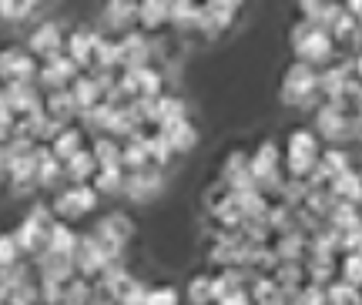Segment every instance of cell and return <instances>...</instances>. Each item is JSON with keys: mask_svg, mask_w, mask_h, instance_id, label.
Returning a JSON list of instances; mask_svg holds the SVG:
<instances>
[{"mask_svg": "<svg viewBox=\"0 0 362 305\" xmlns=\"http://www.w3.org/2000/svg\"><path fill=\"white\" fill-rule=\"evenodd\" d=\"M309 131L319 138L322 148H349L352 141L359 138V115H346L332 104H319L312 111Z\"/></svg>", "mask_w": 362, "mask_h": 305, "instance_id": "obj_1", "label": "cell"}, {"mask_svg": "<svg viewBox=\"0 0 362 305\" xmlns=\"http://www.w3.org/2000/svg\"><path fill=\"white\" fill-rule=\"evenodd\" d=\"M319 151H322V144L309 131V125L292 127L288 138H285V151H282V175L285 178L305 181L309 171L315 168V161H319Z\"/></svg>", "mask_w": 362, "mask_h": 305, "instance_id": "obj_2", "label": "cell"}, {"mask_svg": "<svg viewBox=\"0 0 362 305\" xmlns=\"http://www.w3.org/2000/svg\"><path fill=\"white\" fill-rule=\"evenodd\" d=\"M292 51H296V61L298 64H309V67H325V64H332L339 57V44L329 34H325L322 27H309L298 21L292 27Z\"/></svg>", "mask_w": 362, "mask_h": 305, "instance_id": "obj_3", "label": "cell"}, {"mask_svg": "<svg viewBox=\"0 0 362 305\" xmlns=\"http://www.w3.org/2000/svg\"><path fill=\"white\" fill-rule=\"evenodd\" d=\"M315 81H319V71L309 67V64L292 61L288 71L282 74V101L288 108H298V111H315L322 98L315 91Z\"/></svg>", "mask_w": 362, "mask_h": 305, "instance_id": "obj_4", "label": "cell"}, {"mask_svg": "<svg viewBox=\"0 0 362 305\" xmlns=\"http://www.w3.org/2000/svg\"><path fill=\"white\" fill-rule=\"evenodd\" d=\"M98 202H101V195L90 188V185H64V188L54 191L51 198V215L67 221V225H74L81 218H88L98 212Z\"/></svg>", "mask_w": 362, "mask_h": 305, "instance_id": "obj_5", "label": "cell"}, {"mask_svg": "<svg viewBox=\"0 0 362 305\" xmlns=\"http://www.w3.org/2000/svg\"><path fill=\"white\" fill-rule=\"evenodd\" d=\"M51 221H54L51 208H47V205H34V208L11 229L13 242H17V248H21L24 258H34V255L47 245V229H51Z\"/></svg>", "mask_w": 362, "mask_h": 305, "instance_id": "obj_6", "label": "cell"}, {"mask_svg": "<svg viewBox=\"0 0 362 305\" xmlns=\"http://www.w3.org/2000/svg\"><path fill=\"white\" fill-rule=\"evenodd\" d=\"M24 51L34 61H47L54 54H61L64 51V24H57V21H37V24L30 27V34H27Z\"/></svg>", "mask_w": 362, "mask_h": 305, "instance_id": "obj_7", "label": "cell"}, {"mask_svg": "<svg viewBox=\"0 0 362 305\" xmlns=\"http://www.w3.org/2000/svg\"><path fill=\"white\" fill-rule=\"evenodd\" d=\"M0 81H4V88L7 84H34L37 81V61L17 44L4 47L0 51Z\"/></svg>", "mask_w": 362, "mask_h": 305, "instance_id": "obj_8", "label": "cell"}, {"mask_svg": "<svg viewBox=\"0 0 362 305\" xmlns=\"http://www.w3.org/2000/svg\"><path fill=\"white\" fill-rule=\"evenodd\" d=\"M78 64L71 61L64 51L54 54V57H47V61H37V84L40 94H47V91H64L74 77H78Z\"/></svg>", "mask_w": 362, "mask_h": 305, "instance_id": "obj_9", "label": "cell"}, {"mask_svg": "<svg viewBox=\"0 0 362 305\" xmlns=\"http://www.w3.org/2000/svg\"><path fill=\"white\" fill-rule=\"evenodd\" d=\"M161 188H165V171L148 165V168H141V171H128V175H124L121 195H124L128 202L141 205V202H148V198H155Z\"/></svg>", "mask_w": 362, "mask_h": 305, "instance_id": "obj_10", "label": "cell"}, {"mask_svg": "<svg viewBox=\"0 0 362 305\" xmlns=\"http://www.w3.org/2000/svg\"><path fill=\"white\" fill-rule=\"evenodd\" d=\"M94 40H98V27L78 24L71 30H64V54L78 64L81 74H88L90 64H94Z\"/></svg>", "mask_w": 362, "mask_h": 305, "instance_id": "obj_11", "label": "cell"}, {"mask_svg": "<svg viewBox=\"0 0 362 305\" xmlns=\"http://www.w3.org/2000/svg\"><path fill=\"white\" fill-rule=\"evenodd\" d=\"M242 13V4H202V17H198V30L205 38H218L235 24V17Z\"/></svg>", "mask_w": 362, "mask_h": 305, "instance_id": "obj_12", "label": "cell"}, {"mask_svg": "<svg viewBox=\"0 0 362 305\" xmlns=\"http://www.w3.org/2000/svg\"><path fill=\"white\" fill-rule=\"evenodd\" d=\"M94 238H101V242H111L117 248H124L131 242V235H134V221H131L124 212H107L94 221V229H90Z\"/></svg>", "mask_w": 362, "mask_h": 305, "instance_id": "obj_13", "label": "cell"}, {"mask_svg": "<svg viewBox=\"0 0 362 305\" xmlns=\"http://www.w3.org/2000/svg\"><path fill=\"white\" fill-rule=\"evenodd\" d=\"M4 98H7V108H11L13 117H24V115H37L44 111V94H40L37 84H7Z\"/></svg>", "mask_w": 362, "mask_h": 305, "instance_id": "obj_14", "label": "cell"}, {"mask_svg": "<svg viewBox=\"0 0 362 305\" xmlns=\"http://www.w3.org/2000/svg\"><path fill=\"white\" fill-rule=\"evenodd\" d=\"M37 171H34V188H47V191H57L64 188V165L47 151V144H37Z\"/></svg>", "mask_w": 362, "mask_h": 305, "instance_id": "obj_15", "label": "cell"}, {"mask_svg": "<svg viewBox=\"0 0 362 305\" xmlns=\"http://www.w3.org/2000/svg\"><path fill=\"white\" fill-rule=\"evenodd\" d=\"M134 17H138V4H111V7H104L101 11V34L107 38H121V34H128L134 30Z\"/></svg>", "mask_w": 362, "mask_h": 305, "instance_id": "obj_16", "label": "cell"}, {"mask_svg": "<svg viewBox=\"0 0 362 305\" xmlns=\"http://www.w3.org/2000/svg\"><path fill=\"white\" fill-rule=\"evenodd\" d=\"M161 138L168 141L171 154H185L194 148V141H198V127H194L192 117H181V121H168V125L155 127Z\"/></svg>", "mask_w": 362, "mask_h": 305, "instance_id": "obj_17", "label": "cell"}, {"mask_svg": "<svg viewBox=\"0 0 362 305\" xmlns=\"http://www.w3.org/2000/svg\"><path fill=\"white\" fill-rule=\"evenodd\" d=\"M134 27H138L141 34H148V38H158L161 30H168V4H158V0L138 4Z\"/></svg>", "mask_w": 362, "mask_h": 305, "instance_id": "obj_18", "label": "cell"}, {"mask_svg": "<svg viewBox=\"0 0 362 305\" xmlns=\"http://www.w3.org/2000/svg\"><path fill=\"white\" fill-rule=\"evenodd\" d=\"M84 138H88V134H84L78 125H67L64 131H61V134H57V138L47 144V151H51L54 158H57V161L64 165L67 158H74L81 148H88V141H84Z\"/></svg>", "mask_w": 362, "mask_h": 305, "instance_id": "obj_19", "label": "cell"}, {"mask_svg": "<svg viewBox=\"0 0 362 305\" xmlns=\"http://www.w3.org/2000/svg\"><path fill=\"white\" fill-rule=\"evenodd\" d=\"M181 117H188V104L178 94L165 91L158 101H151V127H161V125H168V121H181Z\"/></svg>", "mask_w": 362, "mask_h": 305, "instance_id": "obj_20", "label": "cell"}, {"mask_svg": "<svg viewBox=\"0 0 362 305\" xmlns=\"http://www.w3.org/2000/svg\"><path fill=\"white\" fill-rule=\"evenodd\" d=\"M44 115L51 121H61V125H74L78 121V108L71 101V94L64 91H47L44 94Z\"/></svg>", "mask_w": 362, "mask_h": 305, "instance_id": "obj_21", "label": "cell"}, {"mask_svg": "<svg viewBox=\"0 0 362 305\" xmlns=\"http://www.w3.org/2000/svg\"><path fill=\"white\" fill-rule=\"evenodd\" d=\"M272 282H275L279 292L298 295V289L305 285V268H302V262H279L272 268Z\"/></svg>", "mask_w": 362, "mask_h": 305, "instance_id": "obj_22", "label": "cell"}, {"mask_svg": "<svg viewBox=\"0 0 362 305\" xmlns=\"http://www.w3.org/2000/svg\"><path fill=\"white\" fill-rule=\"evenodd\" d=\"M78 235L81 231L74 225H67L61 218H54L51 229H47V245L44 248H51V252H61V255H71L74 258V248H78Z\"/></svg>", "mask_w": 362, "mask_h": 305, "instance_id": "obj_23", "label": "cell"}, {"mask_svg": "<svg viewBox=\"0 0 362 305\" xmlns=\"http://www.w3.org/2000/svg\"><path fill=\"white\" fill-rule=\"evenodd\" d=\"M67 94H71V101H74V108H78V115L81 111H90L94 104H101V91H98V84L90 81V74H78L71 84H67Z\"/></svg>", "mask_w": 362, "mask_h": 305, "instance_id": "obj_24", "label": "cell"}, {"mask_svg": "<svg viewBox=\"0 0 362 305\" xmlns=\"http://www.w3.org/2000/svg\"><path fill=\"white\" fill-rule=\"evenodd\" d=\"M88 151L98 168H121V141L107 138V134H94Z\"/></svg>", "mask_w": 362, "mask_h": 305, "instance_id": "obj_25", "label": "cell"}, {"mask_svg": "<svg viewBox=\"0 0 362 305\" xmlns=\"http://www.w3.org/2000/svg\"><path fill=\"white\" fill-rule=\"evenodd\" d=\"M94 171H98V165H94L90 151L88 148H81L74 158H67L64 161V185H90Z\"/></svg>", "mask_w": 362, "mask_h": 305, "instance_id": "obj_26", "label": "cell"}, {"mask_svg": "<svg viewBox=\"0 0 362 305\" xmlns=\"http://www.w3.org/2000/svg\"><path fill=\"white\" fill-rule=\"evenodd\" d=\"M134 84H138V98L144 101H158L165 94V71L161 67H141V71H131Z\"/></svg>", "mask_w": 362, "mask_h": 305, "instance_id": "obj_27", "label": "cell"}, {"mask_svg": "<svg viewBox=\"0 0 362 305\" xmlns=\"http://www.w3.org/2000/svg\"><path fill=\"white\" fill-rule=\"evenodd\" d=\"M329 195L336 198V202H349V205H359V171L356 168H349V171H342V175H336V178L329 181Z\"/></svg>", "mask_w": 362, "mask_h": 305, "instance_id": "obj_28", "label": "cell"}, {"mask_svg": "<svg viewBox=\"0 0 362 305\" xmlns=\"http://www.w3.org/2000/svg\"><path fill=\"white\" fill-rule=\"evenodd\" d=\"M144 295H148V285H144L141 279H134V275H124L121 279V285L115 289V295H111V302L115 305H144Z\"/></svg>", "mask_w": 362, "mask_h": 305, "instance_id": "obj_29", "label": "cell"}, {"mask_svg": "<svg viewBox=\"0 0 362 305\" xmlns=\"http://www.w3.org/2000/svg\"><path fill=\"white\" fill-rule=\"evenodd\" d=\"M319 165L329 171V178H336V175H342V171L356 168V161H352L349 148H322V151H319Z\"/></svg>", "mask_w": 362, "mask_h": 305, "instance_id": "obj_30", "label": "cell"}, {"mask_svg": "<svg viewBox=\"0 0 362 305\" xmlns=\"http://www.w3.org/2000/svg\"><path fill=\"white\" fill-rule=\"evenodd\" d=\"M44 17V7L37 4H0V21H7V24H30V21H37Z\"/></svg>", "mask_w": 362, "mask_h": 305, "instance_id": "obj_31", "label": "cell"}, {"mask_svg": "<svg viewBox=\"0 0 362 305\" xmlns=\"http://www.w3.org/2000/svg\"><path fill=\"white\" fill-rule=\"evenodd\" d=\"M121 185H124V171L121 168H98L94 178H90V188L98 195H121Z\"/></svg>", "mask_w": 362, "mask_h": 305, "instance_id": "obj_32", "label": "cell"}, {"mask_svg": "<svg viewBox=\"0 0 362 305\" xmlns=\"http://www.w3.org/2000/svg\"><path fill=\"white\" fill-rule=\"evenodd\" d=\"M322 292H325V305H359V289L346 285L342 279H332Z\"/></svg>", "mask_w": 362, "mask_h": 305, "instance_id": "obj_33", "label": "cell"}, {"mask_svg": "<svg viewBox=\"0 0 362 305\" xmlns=\"http://www.w3.org/2000/svg\"><path fill=\"white\" fill-rule=\"evenodd\" d=\"M336 279H342L346 285H356V289H359V279H362V258H359V252L339 255V258H336Z\"/></svg>", "mask_w": 362, "mask_h": 305, "instance_id": "obj_34", "label": "cell"}, {"mask_svg": "<svg viewBox=\"0 0 362 305\" xmlns=\"http://www.w3.org/2000/svg\"><path fill=\"white\" fill-rule=\"evenodd\" d=\"M185 295H188V302H192V305H211V302H215V299H211V272L192 275V282H188Z\"/></svg>", "mask_w": 362, "mask_h": 305, "instance_id": "obj_35", "label": "cell"}, {"mask_svg": "<svg viewBox=\"0 0 362 305\" xmlns=\"http://www.w3.org/2000/svg\"><path fill=\"white\" fill-rule=\"evenodd\" d=\"M90 299H94V282L74 275V279L64 285V302L61 305H88Z\"/></svg>", "mask_w": 362, "mask_h": 305, "instance_id": "obj_36", "label": "cell"}, {"mask_svg": "<svg viewBox=\"0 0 362 305\" xmlns=\"http://www.w3.org/2000/svg\"><path fill=\"white\" fill-rule=\"evenodd\" d=\"M242 171H248V151L235 148V151H228V154H225V161H221L218 181H232V178H238Z\"/></svg>", "mask_w": 362, "mask_h": 305, "instance_id": "obj_37", "label": "cell"}, {"mask_svg": "<svg viewBox=\"0 0 362 305\" xmlns=\"http://www.w3.org/2000/svg\"><path fill=\"white\" fill-rule=\"evenodd\" d=\"M144 305H181V292L175 285H148Z\"/></svg>", "mask_w": 362, "mask_h": 305, "instance_id": "obj_38", "label": "cell"}, {"mask_svg": "<svg viewBox=\"0 0 362 305\" xmlns=\"http://www.w3.org/2000/svg\"><path fill=\"white\" fill-rule=\"evenodd\" d=\"M17 262H24V255H21L17 242H13V235L11 231H0V268H11Z\"/></svg>", "mask_w": 362, "mask_h": 305, "instance_id": "obj_39", "label": "cell"}, {"mask_svg": "<svg viewBox=\"0 0 362 305\" xmlns=\"http://www.w3.org/2000/svg\"><path fill=\"white\" fill-rule=\"evenodd\" d=\"M298 305H325V292L319 285H309V282H305V285L298 289Z\"/></svg>", "mask_w": 362, "mask_h": 305, "instance_id": "obj_40", "label": "cell"}, {"mask_svg": "<svg viewBox=\"0 0 362 305\" xmlns=\"http://www.w3.org/2000/svg\"><path fill=\"white\" fill-rule=\"evenodd\" d=\"M215 305H252V299H248V292L242 289V292H232V295H225V299H218Z\"/></svg>", "mask_w": 362, "mask_h": 305, "instance_id": "obj_41", "label": "cell"}, {"mask_svg": "<svg viewBox=\"0 0 362 305\" xmlns=\"http://www.w3.org/2000/svg\"><path fill=\"white\" fill-rule=\"evenodd\" d=\"M88 305H115V302H111V299H107V295H98V292H94V299H90Z\"/></svg>", "mask_w": 362, "mask_h": 305, "instance_id": "obj_42", "label": "cell"}, {"mask_svg": "<svg viewBox=\"0 0 362 305\" xmlns=\"http://www.w3.org/2000/svg\"><path fill=\"white\" fill-rule=\"evenodd\" d=\"M0 115H11V108H7V98H4V91H0Z\"/></svg>", "mask_w": 362, "mask_h": 305, "instance_id": "obj_43", "label": "cell"}]
</instances>
